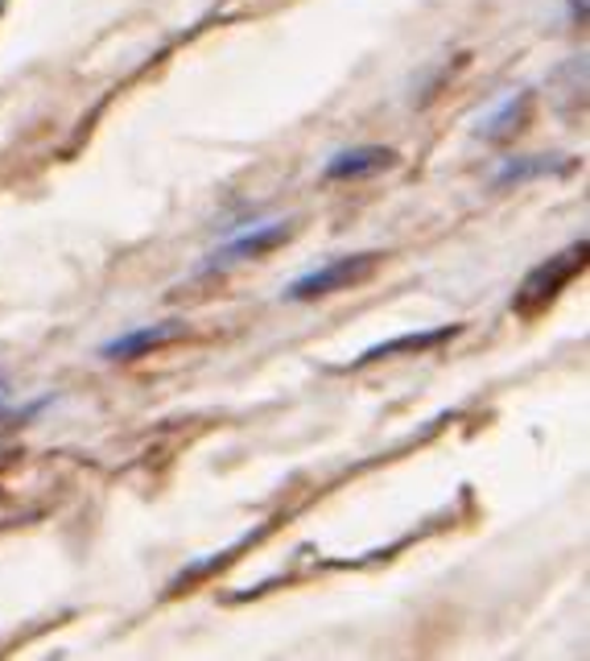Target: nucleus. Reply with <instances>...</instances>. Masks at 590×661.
<instances>
[{
	"mask_svg": "<svg viewBox=\"0 0 590 661\" xmlns=\"http://www.w3.org/2000/svg\"><path fill=\"white\" fill-rule=\"evenodd\" d=\"M380 264V252H351V257H339V261H327L322 269H310L298 281H289L286 298L289 302H318V298L334 294L343 286H356L372 273Z\"/></svg>",
	"mask_w": 590,
	"mask_h": 661,
	"instance_id": "obj_1",
	"label": "nucleus"
},
{
	"mask_svg": "<svg viewBox=\"0 0 590 661\" xmlns=\"http://www.w3.org/2000/svg\"><path fill=\"white\" fill-rule=\"evenodd\" d=\"M582 264H587V240H578V244H570L566 252H558L553 261L537 264L533 273L524 278V286H520L517 294V310H541L549 307L553 298L562 294L566 286L582 273Z\"/></svg>",
	"mask_w": 590,
	"mask_h": 661,
	"instance_id": "obj_2",
	"label": "nucleus"
},
{
	"mask_svg": "<svg viewBox=\"0 0 590 661\" xmlns=\"http://www.w3.org/2000/svg\"><path fill=\"white\" fill-rule=\"evenodd\" d=\"M289 240V223H257V228H248V232H236L228 236L223 244H219L202 269L211 273V269H223V264H236V261H252V257H264V252H273L277 244H286Z\"/></svg>",
	"mask_w": 590,
	"mask_h": 661,
	"instance_id": "obj_3",
	"label": "nucleus"
},
{
	"mask_svg": "<svg viewBox=\"0 0 590 661\" xmlns=\"http://www.w3.org/2000/svg\"><path fill=\"white\" fill-rule=\"evenodd\" d=\"M397 166V149L389 146H351V149H339L331 162L322 166V174L327 182H356V178H372V174H384Z\"/></svg>",
	"mask_w": 590,
	"mask_h": 661,
	"instance_id": "obj_4",
	"label": "nucleus"
},
{
	"mask_svg": "<svg viewBox=\"0 0 590 661\" xmlns=\"http://www.w3.org/2000/svg\"><path fill=\"white\" fill-rule=\"evenodd\" d=\"M178 331H182L178 323L141 327V331H129V335L108 339V343L100 348V355L103 360H116V364H129V360H141V355H149L153 348H161V343H170Z\"/></svg>",
	"mask_w": 590,
	"mask_h": 661,
	"instance_id": "obj_5",
	"label": "nucleus"
},
{
	"mask_svg": "<svg viewBox=\"0 0 590 661\" xmlns=\"http://www.w3.org/2000/svg\"><path fill=\"white\" fill-rule=\"evenodd\" d=\"M462 327L450 323V327H430V331H418V335H401V339H389V343H376L368 352L356 360L351 368H363V364H376V360H392V355H404V352H430L438 343H450V339L459 335Z\"/></svg>",
	"mask_w": 590,
	"mask_h": 661,
	"instance_id": "obj_6",
	"label": "nucleus"
},
{
	"mask_svg": "<svg viewBox=\"0 0 590 661\" xmlns=\"http://www.w3.org/2000/svg\"><path fill=\"white\" fill-rule=\"evenodd\" d=\"M524 112H529V91H520L517 100H504L491 117H483V132H488L491 141H504L508 132L520 124L517 117H524Z\"/></svg>",
	"mask_w": 590,
	"mask_h": 661,
	"instance_id": "obj_7",
	"label": "nucleus"
},
{
	"mask_svg": "<svg viewBox=\"0 0 590 661\" xmlns=\"http://www.w3.org/2000/svg\"><path fill=\"white\" fill-rule=\"evenodd\" d=\"M541 166H553V162H546V158H529V162H508L504 170H500V187H508V182H520V178H533V174H541Z\"/></svg>",
	"mask_w": 590,
	"mask_h": 661,
	"instance_id": "obj_8",
	"label": "nucleus"
},
{
	"mask_svg": "<svg viewBox=\"0 0 590 661\" xmlns=\"http://www.w3.org/2000/svg\"><path fill=\"white\" fill-rule=\"evenodd\" d=\"M4 418H13V410H9V405H4V401H0V422H4Z\"/></svg>",
	"mask_w": 590,
	"mask_h": 661,
	"instance_id": "obj_9",
	"label": "nucleus"
}]
</instances>
